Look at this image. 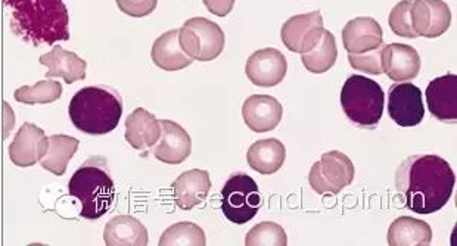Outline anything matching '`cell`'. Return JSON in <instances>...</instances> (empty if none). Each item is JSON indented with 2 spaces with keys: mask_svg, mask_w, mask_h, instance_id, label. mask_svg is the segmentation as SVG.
I'll use <instances>...</instances> for the list:
<instances>
[{
  "mask_svg": "<svg viewBox=\"0 0 457 246\" xmlns=\"http://www.w3.org/2000/svg\"><path fill=\"white\" fill-rule=\"evenodd\" d=\"M456 176L449 162L436 155H411L398 166L395 189L404 205L418 214L445 209L453 195Z\"/></svg>",
  "mask_w": 457,
  "mask_h": 246,
  "instance_id": "cell-1",
  "label": "cell"
},
{
  "mask_svg": "<svg viewBox=\"0 0 457 246\" xmlns=\"http://www.w3.org/2000/svg\"><path fill=\"white\" fill-rule=\"evenodd\" d=\"M13 35L34 47L70 40V17L62 0H4Z\"/></svg>",
  "mask_w": 457,
  "mask_h": 246,
  "instance_id": "cell-2",
  "label": "cell"
},
{
  "mask_svg": "<svg viewBox=\"0 0 457 246\" xmlns=\"http://www.w3.org/2000/svg\"><path fill=\"white\" fill-rule=\"evenodd\" d=\"M123 110V99L117 90L106 86H89L72 96L68 115L79 132L102 136L119 127Z\"/></svg>",
  "mask_w": 457,
  "mask_h": 246,
  "instance_id": "cell-3",
  "label": "cell"
},
{
  "mask_svg": "<svg viewBox=\"0 0 457 246\" xmlns=\"http://www.w3.org/2000/svg\"><path fill=\"white\" fill-rule=\"evenodd\" d=\"M68 193L81 205L80 216L86 220H98L105 216L115 200L114 180L104 158H90L68 182Z\"/></svg>",
  "mask_w": 457,
  "mask_h": 246,
  "instance_id": "cell-4",
  "label": "cell"
},
{
  "mask_svg": "<svg viewBox=\"0 0 457 246\" xmlns=\"http://www.w3.org/2000/svg\"><path fill=\"white\" fill-rule=\"evenodd\" d=\"M386 94L381 86L364 76L348 77L341 90L344 114L361 130H373L381 123Z\"/></svg>",
  "mask_w": 457,
  "mask_h": 246,
  "instance_id": "cell-5",
  "label": "cell"
},
{
  "mask_svg": "<svg viewBox=\"0 0 457 246\" xmlns=\"http://www.w3.org/2000/svg\"><path fill=\"white\" fill-rule=\"evenodd\" d=\"M179 42L192 61L210 62L221 55L226 37L219 24L207 18L195 17L179 29Z\"/></svg>",
  "mask_w": 457,
  "mask_h": 246,
  "instance_id": "cell-6",
  "label": "cell"
},
{
  "mask_svg": "<svg viewBox=\"0 0 457 246\" xmlns=\"http://www.w3.org/2000/svg\"><path fill=\"white\" fill-rule=\"evenodd\" d=\"M262 204L257 183L245 173L230 176L221 189V211L233 225H246L253 220Z\"/></svg>",
  "mask_w": 457,
  "mask_h": 246,
  "instance_id": "cell-7",
  "label": "cell"
},
{
  "mask_svg": "<svg viewBox=\"0 0 457 246\" xmlns=\"http://www.w3.org/2000/svg\"><path fill=\"white\" fill-rule=\"evenodd\" d=\"M356 168L352 160L339 151L323 153L310 170L309 183L319 195H338L339 192L352 184Z\"/></svg>",
  "mask_w": 457,
  "mask_h": 246,
  "instance_id": "cell-8",
  "label": "cell"
},
{
  "mask_svg": "<svg viewBox=\"0 0 457 246\" xmlns=\"http://www.w3.org/2000/svg\"><path fill=\"white\" fill-rule=\"evenodd\" d=\"M388 114L400 127H415L425 119L422 92L413 83H397L388 94Z\"/></svg>",
  "mask_w": 457,
  "mask_h": 246,
  "instance_id": "cell-9",
  "label": "cell"
},
{
  "mask_svg": "<svg viewBox=\"0 0 457 246\" xmlns=\"http://www.w3.org/2000/svg\"><path fill=\"white\" fill-rule=\"evenodd\" d=\"M323 31L325 27L322 13L314 11L289 18L280 30V37L285 46L288 47V51L303 55L318 45Z\"/></svg>",
  "mask_w": 457,
  "mask_h": 246,
  "instance_id": "cell-10",
  "label": "cell"
},
{
  "mask_svg": "<svg viewBox=\"0 0 457 246\" xmlns=\"http://www.w3.org/2000/svg\"><path fill=\"white\" fill-rule=\"evenodd\" d=\"M411 22L418 37H440L450 29L452 11L443 0H411Z\"/></svg>",
  "mask_w": 457,
  "mask_h": 246,
  "instance_id": "cell-11",
  "label": "cell"
},
{
  "mask_svg": "<svg viewBox=\"0 0 457 246\" xmlns=\"http://www.w3.org/2000/svg\"><path fill=\"white\" fill-rule=\"evenodd\" d=\"M288 71V62L282 52L275 47H266L254 52L245 65L246 77L260 87H275L284 81Z\"/></svg>",
  "mask_w": 457,
  "mask_h": 246,
  "instance_id": "cell-12",
  "label": "cell"
},
{
  "mask_svg": "<svg viewBox=\"0 0 457 246\" xmlns=\"http://www.w3.org/2000/svg\"><path fill=\"white\" fill-rule=\"evenodd\" d=\"M49 137L45 130L33 123L22 124L13 141L9 144V158L13 166L29 168L37 164L46 153Z\"/></svg>",
  "mask_w": 457,
  "mask_h": 246,
  "instance_id": "cell-13",
  "label": "cell"
},
{
  "mask_svg": "<svg viewBox=\"0 0 457 246\" xmlns=\"http://www.w3.org/2000/svg\"><path fill=\"white\" fill-rule=\"evenodd\" d=\"M162 137L151 148L154 157L167 166H179L187 161L192 152L189 133L171 119H160Z\"/></svg>",
  "mask_w": 457,
  "mask_h": 246,
  "instance_id": "cell-14",
  "label": "cell"
},
{
  "mask_svg": "<svg viewBox=\"0 0 457 246\" xmlns=\"http://www.w3.org/2000/svg\"><path fill=\"white\" fill-rule=\"evenodd\" d=\"M242 117L253 132H271L282 121L284 106L270 94H253L242 105Z\"/></svg>",
  "mask_w": 457,
  "mask_h": 246,
  "instance_id": "cell-15",
  "label": "cell"
},
{
  "mask_svg": "<svg viewBox=\"0 0 457 246\" xmlns=\"http://www.w3.org/2000/svg\"><path fill=\"white\" fill-rule=\"evenodd\" d=\"M427 103L432 117L441 123L456 124L457 121V76L447 74L438 77L428 85Z\"/></svg>",
  "mask_w": 457,
  "mask_h": 246,
  "instance_id": "cell-16",
  "label": "cell"
},
{
  "mask_svg": "<svg viewBox=\"0 0 457 246\" xmlns=\"http://www.w3.org/2000/svg\"><path fill=\"white\" fill-rule=\"evenodd\" d=\"M384 72L395 83H404L418 77L420 71V56L415 47L403 43L384 45L382 52Z\"/></svg>",
  "mask_w": 457,
  "mask_h": 246,
  "instance_id": "cell-17",
  "label": "cell"
},
{
  "mask_svg": "<svg viewBox=\"0 0 457 246\" xmlns=\"http://www.w3.org/2000/svg\"><path fill=\"white\" fill-rule=\"evenodd\" d=\"M384 43L382 27L375 18L359 17L348 21L343 29V45L348 53L373 51Z\"/></svg>",
  "mask_w": 457,
  "mask_h": 246,
  "instance_id": "cell-18",
  "label": "cell"
},
{
  "mask_svg": "<svg viewBox=\"0 0 457 246\" xmlns=\"http://www.w3.org/2000/svg\"><path fill=\"white\" fill-rule=\"evenodd\" d=\"M171 189L179 209L189 211L207 200L212 189V178L208 171L199 168L185 171L174 180Z\"/></svg>",
  "mask_w": 457,
  "mask_h": 246,
  "instance_id": "cell-19",
  "label": "cell"
},
{
  "mask_svg": "<svg viewBox=\"0 0 457 246\" xmlns=\"http://www.w3.org/2000/svg\"><path fill=\"white\" fill-rule=\"evenodd\" d=\"M126 142L136 151H148L162 137V124L145 108H136L126 119Z\"/></svg>",
  "mask_w": 457,
  "mask_h": 246,
  "instance_id": "cell-20",
  "label": "cell"
},
{
  "mask_svg": "<svg viewBox=\"0 0 457 246\" xmlns=\"http://www.w3.org/2000/svg\"><path fill=\"white\" fill-rule=\"evenodd\" d=\"M38 62L46 67V78L60 77L67 85L85 80L87 62L74 52L65 51L64 47L54 46L49 53L38 58Z\"/></svg>",
  "mask_w": 457,
  "mask_h": 246,
  "instance_id": "cell-21",
  "label": "cell"
},
{
  "mask_svg": "<svg viewBox=\"0 0 457 246\" xmlns=\"http://www.w3.org/2000/svg\"><path fill=\"white\" fill-rule=\"evenodd\" d=\"M104 242L108 246H146L148 230L135 217L117 216L106 223Z\"/></svg>",
  "mask_w": 457,
  "mask_h": 246,
  "instance_id": "cell-22",
  "label": "cell"
},
{
  "mask_svg": "<svg viewBox=\"0 0 457 246\" xmlns=\"http://www.w3.org/2000/svg\"><path fill=\"white\" fill-rule=\"evenodd\" d=\"M287 149L278 139H262L251 144L246 153V161L253 170L260 175H275L284 166Z\"/></svg>",
  "mask_w": 457,
  "mask_h": 246,
  "instance_id": "cell-23",
  "label": "cell"
},
{
  "mask_svg": "<svg viewBox=\"0 0 457 246\" xmlns=\"http://www.w3.org/2000/svg\"><path fill=\"white\" fill-rule=\"evenodd\" d=\"M151 58L158 69L170 72L187 69L194 62L180 46L179 30H170L160 36L154 42Z\"/></svg>",
  "mask_w": 457,
  "mask_h": 246,
  "instance_id": "cell-24",
  "label": "cell"
},
{
  "mask_svg": "<svg viewBox=\"0 0 457 246\" xmlns=\"http://www.w3.org/2000/svg\"><path fill=\"white\" fill-rule=\"evenodd\" d=\"M391 246H428L432 241L431 226L413 217H400L388 229Z\"/></svg>",
  "mask_w": 457,
  "mask_h": 246,
  "instance_id": "cell-25",
  "label": "cell"
},
{
  "mask_svg": "<svg viewBox=\"0 0 457 246\" xmlns=\"http://www.w3.org/2000/svg\"><path fill=\"white\" fill-rule=\"evenodd\" d=\"M80 146V141L76 137L67 135H52L49 137L47 151L40 160L43 170L49 171L52 175L64 176L67 171L68 162L76 155L77 149Z\"/></svg>",
  "mask_w": 457,
  "mask_h": 246,
  "instance_id": "cell-26",
  "label": "cell"
},
{
  "mask_svg": "<svg viewBox=\"0 0 457 246\" xmlns=\"http://www.w3.org/2000/svg\"><path fill=\"white\" fill-rule=\"evenodd\" d=\"M338 58V49H337V40L335 36L329 30L323 31L322 37L318 45L301 55V61L307 71L313 74H323L329 71L334 67Z\"/></svg>",
  "mask_w": 457,
  "mask_h": 246,
  "instance_id": "cell-27",
  "label": "cell"
},
{
  "mask_svg": "<svg viewBox=\"0 0 457 246\" xmlns=\"http://www.w3.org/2000/svg\"><path fill=\"white\" fill-rule=\"evenodd\" d=\"M61 96L62 85L55 80H42L33 86H22L13 94L15 101L24 105H46L55 102Z\"/></svg>",
  "mask_w": 457,
  "mask_h": 246,
  "instance_id": "cell-28",
  "label": "cell"
},
{
  "mask_svg": "<svg viewBox=\"0 0 457 246\" xmlns=\"http://www.w3.org/2000/svg\"><path fill=\"white\" fill-rule=\"evenodd\" d=\"M207 238L204 230L192 221H180L170 226L160 238V246H204Z\"/></svg>",
  "mask_w": 457,
  "mask_h": 246,
  "instance_id": "cell-29",
  "label": "cell"
},
{
  "mask_svg": "<svg viewBox=\"0 0 457 246\" xmlns=\"http://www.w3.org/2000/svg\"><path fill=\"white\" fill-rule=\"evenodd\" d=\"M287 232L275 221H262L246 234V246H285Z\"/></svg>",
  "mask_w": 457,
  "mask_h": 246,
  "instance_id": "cell-30",
  "label": "cell"
},
{
  "mask_svg": "<svg viewBox=\"0 0 457 246\" xmlns=\"http://www.w3.org/2000/svg\"><path fill=\"white\" fill-rule=\"evenodd\" d=\"M411 0H403V2H398L391 11L388 24H390L394 35L406 38L418 37L411 29Z\"/></svg>",
  "mask_w": 457,
  "mask_h": 246,
  "instance_id": "cell-31",
  "label": "cell"
},
{
  "mask_svg": "<svg viewBox=\"0 0 457 246\" xmlns=\"http://www.w3.org/2000/svg\"><path fill=\"white\" fill-rule=\"evenodd\" d=\"M382 52H384V43L373 51L357 53V55L356 53H348V62L357 71H363L366 74H372V76H381L384 74Z\"/></svg>",
  "mask_w": 457,
  "mask_h": 246,
  "instance_id": "cell-32",
  "label": "cell"
},
{
  "mask_svg": "<svg viewBox=\"0 0 457 246\" xmlns=\"http://www.w3.org/2000/svg\"><path fill=\"white\" fill-rule=\"evenodd\" d=\"M121 12L129 17H148L157 9L158 0H115Z\"/></svg>",
  "mask_w": 457,
  "mask_h": 246,
  "instance_id": "cell-33",
  "label": "cell"
},
{
  "mask_svg": "<svg viewBox=\"0 0 457 246\" xmlns=\"http://www.w3.org/2000/svg\"><path fill=\"white\" fill-rule=\"evenodd\" d=\"M203 2L208 12L220 18L228 17L235 6V0H203Z\"/></svg>",
  "mask_w": 457,
  "mask_h": 246,
  "instance_id": "cell-34",
  "label": "cell"
},
{
  "mask_svg": "<svg viewBox=\"0 0 457 246\" xmlns=\"http://www.w3.org/2000/svg\"><path fill=\"white\" fill-rule=\"evenodd\" d=\"M2 105H4V139H8L15 126V114L8 102H4Z\"/></svg>",
  "mask_w": 457,
  "mask_h": 246,
  "instance_id": "cell-35",
  "label": "cell"
}]
</instances>
